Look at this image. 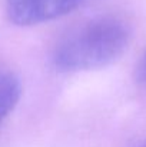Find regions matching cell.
I'll return each mask as SVG.
<instances>
[{
  "mask_svg": "<svg viewBox=\"0 0 146 147\" xmlns=\"http://www.w3.org/2000/svg\"><path fill=\"white\" fill-rule=\"evenodd\" d=\"M130 26L115 16L90 19L67 32L54 46L52 60L66 73L102 69L115 63L130 43Z\"/></svg>",
  "mask_w": 146,
  "mask_h": 147,
  "instance_id": "6da1fadb",
  "label": "cell"
},
{
  "mask_svg": "<svg viewBox=\"0 0 146 147\" xmlns=\"http://www.w3.org/2000/svg\"><path fill=\"white\" fill-rule=\"evenodd\" d=\"M9 19L17 26H36L76 10L85 0H4Z\"/></svg>",
  "mask_w": 146,
  "mask_h": 147,
  "instance_id": "7a4b0ae2",
  "label": "cell"
},
{
  "mask_svg": "<svg viewBox=\"0 0 146 147\" xmlns=\"http://www.w3.org/2000/svg\"><path fill=\"white\" fill-rule=\"evenodd\" d=\"M20 96V79L9 70H0V123L13 111Z\"/></svg>",
  "mask_w": 146,
  "mask_h": 147,
  "instance_id": "3957f363",
  "label": "cell"
},
{
  "mask_svg": "<svg viewBox=\"0 0 146 147\" xmlns=\"http://www.w3.org/2000/svg\"><path fill=\"white\" fill-rule=\"evenodd\" d=\"M135 82L136 84H139L141 87L146 89V50L142 54V57L139 59L136 69H135Z\"/></svg>",
  "mask_w": 146,
  "mask_h": 147,
  "instance_id": "277c9868",
  "label": "cell"
},
{
  "mask_svg": "<svg viewBox=\"0 0 146 147\" xmlns=\"http://www.w3.org/2000/svg\"><path fill=\"white\" fill-rule=\"evenodd\" d=\"M143 147H146V146H143Z\"/></svg>",
  "mask_w": 146,
  "mask_h": 147,
  "instance_id": "5b68a950",
  "label": "cell"
}]
</instances>
